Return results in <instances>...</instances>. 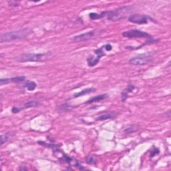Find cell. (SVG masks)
I'll return each instance as SVG.
<instances>
[{"mask_svg":"<svg viewBox=\"0 0 171 171\" xmlns=\"http://www.w3.org/2000/svg\"><path fill=\"white\" fill-rule=\"evenodd\" d=\"M100 32L98 30L94 29V30H92L88 32H86L80 35L74 36L72 37V40L75 42H86L88 40H90L94 39L100 35Z\"/></svg>","mask_w":171,"mask_h":171,"instance_id":"cell-8","label":"cell"},{"mask_svg":"<svg viewBox=\"0 0 171 171\" xmlns=\"http://www.w3.org/2000/svg\"><path fill=\"white\" fill-rule=\"evenodd\" d=\"M8 4H9V6H11V7H18L19 6L18 2H14V1L8 2Z\"/></svg>","mask_w":171,"mask_h":171,"instance_id":"cell-25","label":"cell"},{"mask_svg":"<svg viewBox=\"0 0 171 171\" xmlns=\"http://www.w3.org/2000/svg\"><path fill=\"white\" fill-rule=\"evenodd\" d=\"M128 21L130 23L138 24V25H143L147 24L148 23V21H152V22L155 23L156 21L152 19L151 16H148L147 15L144 14H131L128 16Z\"/></svg>","mask_w":171,"mask_h":171,"instance_id":"cell-6","label":"cell"},{"mask_svg":"<svg viewBox=\"0 0 171 171\" xmlns=\"http://www.w3.org/2000/svg\"><path fill=\"white\" fill-rule=\"evenodd\" d=\"M53 151V155L55 157H57L59 160H60L64 162H66V163L69 164L71 166H74V167L78 168L80 170L86 169L84 167H83V166L80 163L78 160H76L73 157L67 155L66 154L64 153L59 147L54 149Z\"/></svg>","mask_w":171,"mask_h":171,"instance_id":"cell-4","label":"cell"},{"mask_svg":"<svg viewBox=\"0 0 171 171\" xmlns=\"http://www.w3.org/2000/svg\"><path fill=\"white\" fill-rule=\"evenodd\" d=\"M96 90V88H85V89L82 90H81L80 92L75 93L74 94L73 96H72L70 98H68V100L74 99V98H80V97H82L83 96L89 94H90V93L94 92Z\"/></svg>","mask_w":171,"mask_h":171,"instance_id":"cell-11","label":"cell"},{"mask_svg":"<svg viewBox=\"0 0 171 171\" xmlns=\"http://www.w3.org/2000/svg\"><path fill=\"white\" fill-rule=\"evenodd\" d=\"M40 105V103L39 101L30 100L24 103L23 108H21V110H24V109H28L31 108H36V107H38Z\"/></svg>","mask_w":171,"mask_h":171,"instance_id":"cell-16","label":"cell"},{"mask_svg":"<svg viewBox=\"0 0 171 171\" xmlns=\"http://www.w3.org/2000/svg\"><path fill=\"white\" fill-rule=\"evenodd\" d=\"M136 89V86L132 84H128L127 87L121 93V100L122 102H126V100H127V98L128 97V94H129L130 93L133 92L134 90Z\"/></svg>","mask_w":171,"mask_h":171,"instance_id":"cell-10","label":"cell"},{"mask_svg":"<svg viewBox=\"0 0 171 171\" xmlns=\"http://www.w3.org/2000/svg\"><path fill=\"white\" fill-rule=\"evenodd\" d=\"M86 162L87 164H88L90 165L96 166V163H97V160L94 156L89 155L86 157Z\"/></svg>","mask_w":171,"mask_h":171,"instance_id":"cell-21","label":"cell"},{"mask_svg":"<svg viewBox=\"0 0 171 171\" xmlns=\"http://www.w3.org/2000/svg\"><path fill=\"white\" fill-rule=\"evenodd\" d=\"M159 153H160L159 149L157 148H155L151 150V156H150V157H151V158L155 157V156L159 155Z\"/></svg>","mask_w":171,"mask_h":171,"instance_id":"cell-23","label":"cell"},{"mask_svg":"<svg viewBox=\"0 0 171 171\" xmlns=\"http://www.w3.org/2000/svg\"><path fill=\"white\" fill-rule=\"evenodd\" d=\"M118 114L115 112H110L106 114H102L100 116H98L96 118L97 121H104L106 120H110V119H114L117 116Z\"/></svg>","mask_w":171,"mask_h":171,"instance_id":"cell-12","label":"cell"},{"mask_svg":"<svg viewBox=\"0 0 171 171\" xmlns=\"http://www.w3.org/2000/svg\"><path fill=\"white\" fill-rule=\"evenodd\" d=\"M104 48L107 51V52H110V51H111L112 50V46H111L110 44H107L104 45Z\"/></svg>","mask_w":171,"mask_h":171,"instance_id":"cell-26","label":"cell"},{"mask_svg":"<svg viewBox=\"0 0 171 171\" xmlns=\"http://www.w3.org/2000/svg\"><path fill=\"white\" fill-rule=\"evenodd\" d=\"M104 46H103L100 47V48H98L97 50H95L94 51V54L96 55V56L98 58H99L100 59H101L102 58H103L104 56H105V55H106V54L104 52Z\"/></svg>","mask_w":171,"mask_h":171,"instance_id":"cell-20","label":"cell"},{"mask_svg":"<svg viewBox=\"0 0 171 171\" xmlns=\"http://www.w3.org/2000/svg\"><path fill=\"white\" fill-rule=\"evenodd\" d=\"M122 36L128 38H146L148 40L152 39V37L151 34L136 29H130V30L123 32Z\"/></svg>","mask_w":171,"mask_h":171,"instance_id":"cell-7","label":"cell"},{"mask_svg":"<svg viewBox=\"0 0 171 171\" xmlns=\"http://www.w3.org/2000/svg\"><path fill=\"white\" fill-rule=\"evenodd\" d=\"M21 110V108H18V107L14 106L11 108V112L14 113V114H16V113L20 112Z\"/></svg>","mask_w":171,"mask_h":171,"instance_id":"cell-24","label":"cell"},{"mask_svg":"<svg viewBox=\"0 0 171 171\" xmlns=\"http://www.w3.org/2000/svg\"><path fill=\"white\" fill-rule=\"evenodd\" d=\"M132 7L130 6H125L120 7L113 10L107 11L106 17L108 21H117L122 19H125L128 15L130 14L132 11Z\"/></svg>","mask_w":171,"mask_h":171,"instance_id":"cell-3","label":"cell"},{"mask_svg":"<svg viewBox=\"0 0 171 171\" xmlns=\"http://www.w3.org/2000/svg\"><path fill=\"white\" fill-rule=\"evenodd\" d=\"M12 137V134L10 132H7V133L2 134L1 135V145H3L5 143H6L7 141H9L10 138Z\"/></svg>","mask_w":171,"mask_h":171,"instance_id":"cell-19","label":"cell"},{"mask_svg":"<svg viewBox=\"0 0 171 171\" xmlns=\"http://www.w3.org/2000/svg\"><path fill=\"white\" fill-rule=\"evenodd\" d=\"M31 33L32 30L29 28H24L15 31L2 33L0 36V42L3 44V43L20 40L28 37Z\"/></svg>","mask_w":171,"mask_h":171,"instance_id":"cell-2","label":"cell"},{"mask_svg":"<svg viewBox=\"0 0 171 171\" xmlns=\"http://www.w3.org/2000/svg\"><path fill=\"white\" fill-rule=\"evenodd\" d=\"M52 57L51 52L46 53H29L22 54L17 57V61L21 63L25 62H44Z\"/></svg>","mask_w":171,"mask_h":171,"instance_id":"cell-1","label":"cell"},{"mask_svg":"<svg viewBox=\"0 0 171 171\" xmlns=\"http://www.w3.org/2000/svg\"><path fill=\"white\" fill-rule=\"evenodd\" d=\"M154 59V56L152 53H142L132 57L128 61V63L132 66H144L151 63Z\"/></svg>","mask_w":171,"mask_h":171,"instance_id":"cell-5","label":"cell"},{"mask_svg":"<svg viewBox=\"0 0 171 171\" xmlns=\"http://www.w3.org/2000/svg\"><path fill=\"white\" fill-rule=\"evenodd\" d=\"M20 170H28V168L27 167H23V166H20L19 168Z\"/></svg>","mask_w":171,"mask_h":171,"instance_id":"cell-27","label":"cell"},{"mask_svg":"<svg viewBox=\"0 0 171 171\" xmlns=\"http://www.w3.org/2000/svg\"><path fill=\"white\" fill-rule=\"evenodd\" d=\"M108 97V95L107 94H100L96 96H94L91 98L90 99H89L86 103V104H92V103H94V102H100L101 100H104L106 99Z\"/></svg>","mask_w":171,"mask_h":171,"instance_id":"cell-13","label":"cell"},{"mask_svg":"<svg viewBox=\"0 0 171 171\" xmlns=\"http://www.w3.org/2000/svg\"><path fill=\"white\" fill-rule=\"evenodd\" d=\"M100 59L97 56H94L93 55H90L87 58L86 61L89 67H94L100 62Z\"/></svg>","mask_w":171,"mask_h":171,"instance_id":"cell-14","label":"cell"},{"mask_svg":"<svg viewBox=\"0 0 171 171\" xmlns=\"http://www.w3.org/2000/svg\"><path fill=\"white\" fill-rule=\"evenodd\" d=\"M106 14H107V11H102V12L99 13V14H98V13L92 12V13H90V14H89V18H90L91 20H100V19H102V18H106Z\"/></svg>","mask_w":171,"mask_h":171,"instance_id":"cell-15","label":"cell"},{"mask_svg":"<svg viewBox=\"0 0 171 171\" xmlns=\"http://www.w3.org/2000/svg\"><path fill=\"white\" fill-rule=\"evenodd\" d=\"M24 87L29 91H33L37 87V84L35 82L30 80H27L24 84Z\"/></svg>","mask_w":171,"mask_h":171,"instance_id":"cell-17","label":"cell"},{"mask_svg":"<svg viewBox=\"0 0 171 171\" xmlns=\"http://www.w3.org/2000/svg\"><path fill=\"white\" fill-rule=\"evenodd\" d=\"M58 108L59 112H68V111H70L72 109H73L74 106H71L70 104H68V103H65L58 106Z\"/></svg>","mask_w":171,"mask_h":171,"instance_id":"cell-18","label":"cell"},{"mask_svg":"<svg viewBox=\"0 0 171 171\" xmlns=\"http://www.w3.org/2000/svg\"><path fill=\"white\" fill-rule=\"evenodd\" d=\"M137 130H138V127L136 125H132L126 128L125 130V132L126 134H132V133H134V132H136Z\"/></svg>","mask_w":171,"mask_h":171,"instance_id":"cell-22","label":"cell"},{"mask_svg":"<svg viewBox=\"0 0 171 171\" xmlns=\"http://www.w3.org/2000/svg\"><path fill=\"white\" fill-rule=\"evenodd\" d=\"M25 81V77L24 76H15L10 78H2L0 80V85L3 86L9 83H21Z\"/></svg>","mask_w":171,"mask_h":171,"instance_id":"cell-9","label":"cell"}]
</instances>
